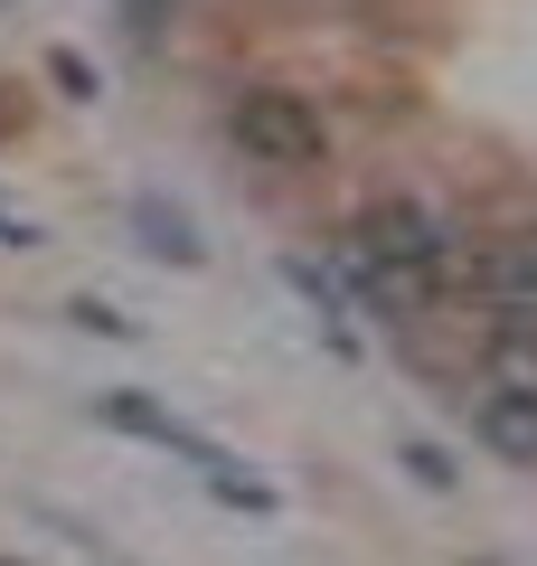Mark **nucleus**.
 <instances>
[{
    "instance_id": "0eeeda50",
    "label": "nucleus",
    "mask_w": 537,
    "mask_h": 566,
    "mask_svg": "<svg viewBox=\"0 0 537 566\" xmlns=\"http://www.w3.org/2000/svg\"><path fill=\"white\" fill-rule=\"evenodd\" d=\"M406 472H415L424 491H453V482H462V472H453V453H443V444H406Z\"/></svg>"
},
{
    "instance_id": "7ed1b4c3",
    "label": "nucleus",
    "mask_w": 537,
    "mask_h": 566,
    "mask_svg": "<svg viewBox=\"0 0 537 566\" xmlns=\"http://www.w3.org/2000/svg\"><path fill=\"white\" fill-rule=\"evenodd\" d=\"M95 416L114 424V434H141V444H160V453H189V463H199L208 482H218V501L274 510V501H264V491H255V482H245V472H236V453H218V444H208V434H189V424H179V416H160V406L141 397V387H114V397H95Z\"/></svg>"
},
{
    "instance_id": "f03ea898",
    "label": "nucleus",
    "mask_w": 537,
    "mask_h": 566,
    "mask_svg": "<svg viewBox=\"0 0 537 566\" xmlns=\"http://www.w3.org/2000/svg\"><path fill=\"white\" fill-rule=\"evenodd\" d=\"M227 133H236V151L264 161V170H320V151H330V123H320L302 95H283V85L236 95L227 104Z\"/></svg>"
},
{
    "instance_id": "423d86ee",
    "label": "nucleus",
    "mask_w": 537,
    "mask_h": 566,
    "mask_svg": "<svg viewBox=\"0 0 537 566\" xmlns=\"http://www.w3.org/2000/svg\"><path fill=\"white\" fill-rule=\"evenodd\" d=\"M472 424H481V444H491L499 463H537V397H518V387H481Z\"/></svg>"
},
{
    "instance_id": "39448f33",
    "label": "nucleus",
    "mask_w": 537,
    "mask_h": 566,
    "mask_svg": "<svg viewBox=\"0 0 537 566\" xmlns=\"http://www.w3.org/2000/svg\"><path fill=\"white\" fill-rule=\"evenodd\" d=\"M462 274H472L491 303H528V312H537V227H518V237H491L472 264H462Z\"/></svg>"
},
{
    "instance_id": "f257e3e1",
    "label": "nucleus",
    "mask_w": 537,
    "mask_h": 566,
    "mask_svg": "<svg viewBox=\"0 0 537 566\" xmlns=\"http://www.w3.org/2000/svg\"><path fill=\"white\" fill-rule=\"evenodd\" d=\"M358 283L378 293L387 312H424L443 283V237L424 208H378V218L358 227Z\"/></svg>"
},
{
    "instance_id": "20e7f679",
    "label": "nucleus",
    "mask_w": 537,
    "mask_h": 566,
    "mask_svg": "<svg viewBox=\"0 0 537 566\" xmlns=\"http://www.w3.org/2000/svg\"><path fill=\"white\" fill-rule=\"evenodd\" d=\"M481 387H518V397H537V312L528 303H499V322L481 331Z\"/></svg>"
}]
</instances>
